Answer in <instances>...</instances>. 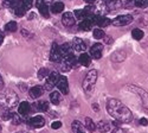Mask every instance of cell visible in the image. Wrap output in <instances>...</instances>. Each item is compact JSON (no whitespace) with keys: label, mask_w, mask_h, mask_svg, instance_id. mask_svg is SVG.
Returning <instances> with one entry per match:
<instances>
[{"label":"cell","mask_w":148,"mask_h":133,"mask_svg":"<svg viewBox=\"0 0 148 133\" xmlns=\"http://www.w3.org/2000/svg\"><path fill=\"white\" fill-rule=\"evenodd\" d=\"M21 3V0H4V7H11V8H13L14 6H17L18 4Z\"/></svg>","instance_id":"cell-29"},{"label":"cell","mask_w":148,"mask_h":133,"mask_svg":"<svg viewBox=\"0 0 148 133\" xmlns=\"http://www.w3.org/2000/svg\"><path fill=\"white\" fill-rule=\"evenodd\" d=\"M63 56H62V52H60V49L57 43H53L52 44V48H51V51H50V59L52 62H60Z\"/></svg>","instance_id":"cell-8"},{"label":"cell","mask_w":148,"mask_h":133,"mask_svg":"<svg viewBox=\"0 0 148 133\" xmlns=\"http://www.w3.org/2000/svg\"><path fill=\"white\" fill-rule=\"evenodd\" d=\"M71 128H72L73 133H85L84 128H83V124H81L79 121H77V120H75V121L72 123Z\"/></svg>","instance_id":"cell-23"},{"label":"cell","mask_w":148,"mask_h":133,"mask_svg":"<svg viewBox=\"0 0 148 133\" xmlns=\"http://www.w3.org/2000/svg\"><path fill=\"white\" fill-rule=\"evenodd\" d=\"M11 119H12V123H13V125H19V124H21V116H20V114L12 113Z\"/></svg>","instance_id":"cell-33"},{"label":"cell","mask_w":148,"mask_h":133,"mask_svg":"<svg viewBox=\"0 0 148 133\" xmlns=\"http://www.w3.org/2000/svg\"><path fill=\"white\" fill-rule=\"evenodd\" d=\"M4 88V80L1 77V75H0V89H3Z\"/></svg>","instance_id":"cell-46"},{"label":"cell","mask_w":148,"mask_h":133,"mask_svg":"<svg viewBox=\"0 0 148 133\" xmlns=\"http://www.w3.org/2000/svg\"><path fill=\"white\" fill-rule=\"evenodd\" d=\"M128 88H129L132 92H135V93H136V94L140 96L141 100H142V103H143V107L148 110V93H147L145 89L139 88V87H136V86H129Z\"/></svg>","instance_id":"cell-6"},{"label":"cell","mask_w":148,"mask_h":133,"mask_svg":"<svg viewBox=\"0 0 148 133\" xmlns=\"http://www.w3.org/2000/svg\"><path fill=\"white\" fill-rule=\"evenodd\" d=\"M25 12H26V11L23 8L21 3L13 7V13H14V16H17V17H23L24 14H25Z\"/></svg>","instance_id":"cell-26"},{"label":"cell","mask_w":148,"mask_h":133,"mask_svg":"<svg viewBox=\"0 0 148 133\" xmlns=\"http://www.w3.org/2000/svg\"><path fill=\"white\" fill-rule=\"evenodd\" d=\"M147 0H135V6L136 7H140V8H143L147 6Z\"/></svg>","instance_id":"cell-38"},{"label":"cell","mask_w":148,"mask_h":133,"mask_svg":"<svg viewBox=\"0 0 148 133\" xmlns=\"http://www.w3.org/2000/svg\"><path fill=\"white\" fill-rule=\"evenodd\" d=\"M39 12H40V14L45 18H49V16H50V13H49V6L47 5H40L39 7Z\"/></svg>","instance_id":"cell-32"},{"label":"cell","mask_w":148,"mask_h":133,"mask_svg":"<svg viewBox=\"0 0 148 133\" xmlns=\"http://www.w3.org/2000/svg\"><path fill=\"white\" fill-rule=\"evenodd\" d=\"M132 21H133V17L130 14H121V16H117L115 19H113L112 24L115 26H126Z\"/></svg>","instance_id":"cell-4"},{"label":"cell","mask_w":148,"mask_h":133,"mask_svg":"<svg viewBox=\"0 0 148 133\" xmlns=\"http://www.w3.org/2000/svg\"><path fill=\"white\" fill-rule=\"evenodd\" d=\"M58 79H59V72L58 71L50 72V75L47 76L46 83H45V86H44V89L45 90H52V88L55 87V84L57 83Z\"/></svg>","instance_id":"cell-5"},{"label":"cell","mask_w":148,"mask_h":133,"mask_svg":"<svg viewBox=\"0 0 148 133\" xmlns=\"http://www.w3.org/2000/svg\"><path fill=\"white\" fill-rule=\"evenodd\" d=\"M47 74H49L47 69H46V68H42V69L38 71V79H39V80H43V79H45V77L47 76Z\"/></svg>","instance_id":"cell-36"},{"label":"cell","mask_w":148,"mask_h":133,"mask_svg":"<svg viewBox=\"0 0 148 133\" xmlns=\"http://www.w3.org/2000/svg\"><path fill=\"white\" fill-rule=\"evenodd\" d=\"M50 4H52V0H37L36 1V6L37 7H39L40 5H50Z\"/></svg>","instance_id":"cell-37"},{"label":"cell","mask_w":148,"mask_h":133,"mask_svg":"<svg viewBox=\"0 0 148 133\" xmlns=\"http://www.w3.org/2000/svg\"><path fill=\"white\" fill-rule=\"evenodd\" d=\"M33 5V0H21V6L25 11H29Z\"/></svg>","instance_id":"cell-34"},{"label":"cell","mask_w":148,"mask_h":133,"mask_svg":"<svg viewBox=\"0 0 148 133\" xmlns=\"http://www.w3.org/2000/svg\"><path fill=\"white\" fill-rule=\"evenodd\" d=\"M129 1H130V0H129Z\"/></svg>","instance_id":"cell-51"},{"label":"cell","mask_w":148,"mask_h":133,"mask_svg":"<svg viewBox=\"0 0 148 133\" xmlns=\"http://www.w3.org/2000/svg\"><path fill=\"white\" fill-rule=\"evenodd\" d=\"M29 94H30V96L32 99H38V98H40V96L43 95V88L39 87V86H36V87L30 89Z\"/></svg>","instance_id":"cell-17"},{"label":"cell","mask_w":148,"mask_h":133,"mask_svg":"<svg viewBox=\"0 0 148 133\" xmlns=\"http://www.w3.org/2000/svg\"><path fill=\"white\" fill-rule=\"evenodd\" d=\"M56 84H57V87H58V89L60 90L62 94L66 95L69 93V83H68V79L65 76H59Z\"/></svg>","instance_id":"cell-9"},{"label":"cell","mask_w":148,"mask_h":133,"mask_svg":"<svg viewBox=\"0 0 148 133\" xmlns=\"http://www.w3.org/2000/svg\"><path fill=\"white\" fill-rule=\"evenodd\" d=\"M88 4H94V3H96V0H85Z\"/></svg>","instance_id":"cell-48"},{"label":"cell","mask_w":148,"mask_h":133,"mask_svg":"<svg viewBox=\"0 0 148 133\" xmlns=\"http://www.w3.org/2000/svg\"><path fill=\"white\" fill-rule=\"evenodd\" d=\"M75 18L76 19H81V20H83V19H85V13H84V10H76L75 11Z\"/></svg>","instance_id":"cell-35"},{"label":"cell","mask_w":148,"mask_h":133,"mask_svg":"<svg viewBox=\"0 0 148 133\" xmlns=\"http://www.w3.org/2000/svg\"><path fill=\"white\" fill-rule=\"evenodd\" d=\"M85 127H87L89 131H91V132L96 130V125H95V123L92 121V119L85 118Z\"/></svg>","instance_id":"cell-30"},{"label":"cell","mask_w":148,"mask_h":133,"mask_svg":"<svg viewBox=\"0 0 148 133\" xmlns=\"http://www.w3.org/2000/svg\"><path fill=\"white\" fill-rule=\"evenodd\" d=\"M92 25H94V24H92V21L90 19H83L79 23V30H82V31H89L92 28Z\"/></svg>","instance_id":"cell-19"},{"label":"cell","mask_w":148,"mask_h":133,"mask_svg":"<svg viewBox=\"0 0 148 133\" xmlns=\"http://www.w3.org/2000/svg\"><path fill=\"white\" fill-rule=\"evenodd\" d=\"M0 132H1V126H0Z\"/></svg>","instance_id":"cell-49"},{"label":"cell","mask_w":148,"mask_h":133,"mask_svg":"<svg viewBox=\"0 0 148 133\" xmlns=\"http://www.w3.org/2000/svg\"><path fill=\"white\" fill-rule=\"evenodd\" d=\"M104 41H106V43H108V44H110V43H113V39H112V37H108V36H104V38H103Z\"/></svg>","instance_id":"cell-43"},{"label":"cell","mask_w":148,"mask_h":133,"mask_svg":"<svg viewBox=\"0 0 148 133\" xmlns=\"http://www.w3.org/2000/svg\"><path fill=\"white\" fill-rule=\"evenodd\" d=\"M140 125H142V126H147V125H148V120H147L146 118L140 119Z\"/></svg>","instance_id":"cell-42"},{"label":"cell","mask_w":148,"mask_h":133,"mask_svg":"<svg viewBox=\"0 0 148 133\" xmlns=\"http://www.w3.org/2000/svg\"><path fill=\"white\" fill-rule=\"evenodd\" d=\"M3 42H4V34H3V33H0V45L3 44Z\"/></svg>","instance_id":"cell-47"},{"label":"cell","mask_w":148,"mask_h":133,"mask_svg":"<svg viewBox=\"0 0 148 133\" xmlns=\"http://www.w3.org/2000/svg\"><path fill=\"white\" fill-rule=\"evenodd\" d=\"M90 20L92 21V24H96L98 28H106V26L112 24V20H110L109 18H107L104 16H101V14H95L92 17V19H90Z\"/></svg>","instance_id":"cell-7"},{"label":"cell","mask_w":148,"mask_h":133,"mask_svg":"<svg viewBox=\"0 0 148 133\" xmlns=\"http://www.w3.org/2000/svg\"><path fill=\"white\" fill-rule=\"evenodd\" d=\"M29 123L31 124V126H33L36 128H39V127H43L45 125V119L42 115H36V116L30 119Z\"/></svg>","instance_id":"cell-12"},{"label":"cell","mask_w":148,"mask_h":133,"mask_svg":"<svg viewBox=\"0 0 148 133\" xmlns=\"http://www.w3.org/2000/svg\"><path fill=\"white\" fill-rule=\"evenodd\" d=\"M147 3H148V0H147Z\"/></svg>","instance_id":"cell-50"},{"label":"cell","mask_w":148,"mask_h":133,"mask_svg":"<svg viewBox=\"0 0 148 133\" xmlns=\"http://www.w3.org/2000/svg\"><path fill=\"white\" fill-rule=\"evenodd\" d=\"M11 115H12V113L10 112V110H3V115H1V118L5 120H10L11 119Z\"/></svg>","instance_id":"cell-39"},{"label":"cell","mask_w":148,"mask_h":133,"mask_svg":"<svg viewBox=\"0 0 148 133\" xmlns=\"http://www.w3.org/2000/svg\"><path fill=\"white\" fill-rule=\"evenodd\" d=\"M112 124H113L114 126H116V127H121V124H122V123H120L119 120H115V121H113Z\"/></svg>","instance_id":"cell-44"},{"label":"cell","mask_w":148,"mask_h":133,"mask_svg":"<svg viewBox=\"0 0 148 133\" xmlns=\"http://www.w3.org/2000/svg\"><path fill=\"white\" fill-rule=\"evenodd\" d=\"M97 81V71L95 69L90 70L83 80V89L87 93H91L94 90V86Z\"/></svg>","instance_id":"cell-3"},{"label":"cell","mask_w":148,"mask_h":133,"mask_svg":"<svg viewBox=\"0 0 148 133\" xmlns=\"http://www.w3.org/2000/svg\"><path fill=\"white\" fill-rule=\"evenodd\" d=\"M17 29H18V24L16 21H8L5 25L6 32H14V31H17Z\"/></svg>","instance_id":"cell-27"},{"label":"cell","mask_w":148,"mask_h":133,"mask_svg":"<svg viewBox=\"0 0 148 133\" xmlns=\"http://www.w3.org/2000/svg\"><path fill=\"white\" fill-rule=\"evenodd\" d=\"M21 34H23V36H26V37H32V34H30V33H29L27 31H25V30L21 31Z\"/></svg>","instance_id":"cell-45"},{"label":"cell","mask_w":148,"mask_h":133,"mask_svg":"<svg viewBox=\"0 0 148 133\" xmlns=\"http://www.w3.org/2000/svg\"><path fill=\"white\" fill-rule=\"evenodd\" d=\"M51 127H52L53 130H58V128L62 127V123H60V121H53V123L51 124Z\"/></svg>","instance_id":"cell-40"},{"label":"cell","mask_w":148,"mask_h":133,"mask_svg":"<svg viewBox=\"0 0 148 133\" xmlns=\"http://www.w3.org/2000/svg\"><path fill=\"white\" fill-rule=\"evenodd\" d=\"M104 36H106V33H104V31H103L101 28L94 30V37H95L96 39H103Z\"/></svg>","instance_id":"cell-31"},{"label":"cell","mask_w":148,"mask_h":133,"mask_svg":"<svg viewBox=\"0 0 148 133\" xmlns=\"http://www.w3.org/2000/svg\"><path fill=\"white\" fill-rule=\"evenodd\" d=\"M127 57L126 52L123 51V50H117L115 51L113 55H112V61L113 62H122V61H125Z\"/></svg>","instance_id":"cell-15"},{"label":"cell","mask_w":148,"mask_h":133,"mask_svg":"<svg viewBox=\"0 0 148 133\" xmlns=\"http://www.w3.org/2000/svg\"><path fill=\"white\" fill-rule=\"evenodd\" d=\"M132 36H133V38H134V39L140 41V39L143 38L145 33H143V31H142L141 29H134V30L132 31Z\"/></svg>","instance_id":"cell-25"},{"label":"cell","mask_w":148,"mask_h":133,"mask_svg":"<svg viewBox=\"0 0 148 133\" xmlns=\"http://www.w3.org/2000/svg\"><path fill=\"white\" fill-rule=\"evenodd\" d=\"M50 101L53 103V105H58L60 102V94L58 92H52L50 94Z\"/></svg>","instance_id":"cell-28"},{"label":"cell","mask_w":148,"mask_h":133,"mask_svg":"<svg viewBox=\"0 0 148 133\" xmlns=\"http://www.w3.org/2000/svg\"><path fill=\"white\" fill-rule=\"evenodd\" d=\"M113 133H127V131H126L125 128H122V127H116V128L113 131Z\"/></svg>","instance_id":"cell-41"},{"label":"cell","mask_w":148,"mask_h":133,"mask_svg":"<svg viewBox=\"0 0 148 133\" xmlns=\"http://www.w3.org/2000/svg\"><path fill=\"white\" fill-rule=\"evenodd\" d=\"M107 111L115 120H119L122 124H128L133 120V113L130 110L116 99H112L107 102Z\"/></svg>","instance_id":"cell-1"},{"label":"cell","mask_w":148,"mask_h":133,"mask_svg":"<svg viewBox=\"0 0 148 133\" xmlns=\"http://www.w3.org/2000/svg\"><path fill=\"white\" fill-rule=\"evenodd\" d=\"M104 4L110 8V10H117L121 6V0H104Z\"/></svg>","instance_id":"cell-21"},{"label":"cell","mask_w":148,"mask_h":133,"mask_svg":"<svg viewBox=\"0 0 148 133\" xmlns=\"http://www.w3.org/2000/svg\"><path fill=\"white\" fill-rule=\"evenodd\" d=\"M110 123L106 121V120H101V121H98V124L96 125V128L100 131L101 133H106L108 131H110Z\"/></svg>","instance_id":"cell-16"},{"label":"cell","mask_w":148,"mask_h":133,"mask_svg":"<svg viewBox=\"0 0 148 133\" xmlns=\"http://www.w3.org/2000/svg\"><path fill=\"white\" fill-rule=\"evenodd\" d=\"M63 10H64V4L60 3V1L55 3L51 6V11H52V13H55V14H58V13H60V12H63Z\"/></svg>","instance_id":"cell-24"},{"label":"cell","mask_w":148,"mask_h":133,"mask_svg":"<svg viewBox=\"0 0 148 133\" xmlns=\"http://www.w3.org/2000/svg\"><path fill=\"white\" fill-rule=\"evenodd\" d=\"M75 16H73L71 12H65L62 17V23H63L64 26H72L75 25Z\"/></svg>","instance_id":"cell-11"},{"label":"cell","mask_w":148,"mask_h":133,"mask_svg":"<svg viewBox=\"0 0 148 133\" xmlns=\"http://www.w3.org/2000/svg\"><path fill=\"white\" fill-rule=\"evenodd\" d=\"M78 62H79L83 67H89L90 63H91V57H90L88 54H82V55L78 57Z\"/></svg>","instance_id":"cell-20"},{"label":"cell","mask_w":148,"mask_h":133,"mask_svg":"<svg viewBox=\"0 0 148 133\" xmlns=\"http://www.w3.org/2000/svg\"><path fill=\"white\" fill-rule=\"evenodd\" d=\"M72 46L75 48V50L81 51V52L87 49V44H85V42H84L82 38H75V39H73Z\"/></svg>","instance_id":"cell-14"},{"label":"cell","mask_w":148,"mask_h":133,"mask_svg":"<svg viewBox=\"0 0 148 133\" xmlns=\"http://www.w3.org/2000/svg\"><path fill=\"white\" fill-rule=\"evenodd\" d=\"M31 111V105L27 101H23L18 107V114L20 115H27Z\"/></svg>","instance_id":"cell-13"},{"label":"cell","mask_w":148,"mask_h":133,"mask_svg":"<svg viewBox=\"0 0 148 133\" xmlns=\"http://www.w3.org/2000/svg\"><path fill=\"white\" fill-rule=\"evenodd\" d=\"M59 49H60V52H62V56H66V55H70V54H73L72 52V48L69 43H64L63 45H60L59 46Z\"/></svg>","instance_id":"cell-22"},{"label":"cell","mask_w":148,"mask_h":133,"mask_svg":"<svg viewBox=\"0 0 148 133\" xmlns=\"http://www.w3.org/2000/svg\"><path fill=\"white\" fill-rule=\"evenodd\" d=\"M34 110L38 111V112H46L49 110V102L45 101V100H42V101H38L34 103Z\"/></svg>","instance_id":"cell-18"},{"label":"cell","mask_w":148,"mask_h":133,"mask_svg":"<svg viewBox=\"0 0 148 133\" xmlns=\"http://www.w3.org/2000/svg\"><path fill=\"white\" fill-rule=\"evenodd\" d=\"M103 52V45L100 43H96L90 48V54L95 59H100Z\"/></svg>","instance_id":"cell-10"},{"label":"cell","mask_w":148,"mask_h":133,"mask_svg":"<svg viewBox=\"0 0 148 133\" xmlns=\"http://www.w3.org/2000/svg\"><path fill=\"white\" fill-rule=\"evenodd\" d=\"M18 96L11 89H4L0 92V108L3 110H10L18 105Z\"/></svg>","instance_id":"cell-2"}]
</instances>
